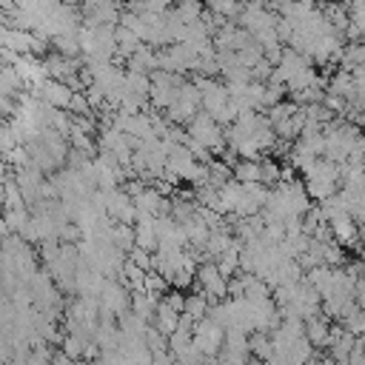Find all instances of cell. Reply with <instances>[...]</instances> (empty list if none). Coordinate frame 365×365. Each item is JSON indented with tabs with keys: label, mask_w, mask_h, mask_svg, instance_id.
Segmentation results:
<instances>
[{
	"label": "cell",
	"mask_w": 365,
	"mask_h": 365,
	"mask_svg": "<svg viewBox=\"0 0 365 365\" xmlns=\"http://www.w3.org/2000/svg\"><path fill=\"white\" fill-rule=\"evenodd\" d=\"M311 208V194L305 188V182L299 180H282L271 188L268 194V202L262 208V217L265 220H291V217H302L305 211Z\"/></svg>",
	"instance_id": "1"
},
{
	"label": "cell",
	"mask_w": 365,
	"mask_h": 365,
	"mask_svg": "<svg viewBox=\"0 0 365 365\" xmlns=\"http://www.w3.org/2000/svg\"><path fill=\"white\" fill-rule=\"evenodd\" d=\"M80 57L86 66H106L117 57V26H83Z\"/></svg>",
	"instance_id": "2"
},
{
	"label": "cell",
	"mask_w": 365,
	"mask_h": 365,
	"mask_svg": "<svg viewBox=\"0 0 365 365\" xmlns=\"http://www.w3.org/2000/svg\"><path fill=\"white\" fill-rule=\"evenodd\" d=\"M302 182L311 194V200L322 202L328 197H334L342 185V165L328 160V157H317L305 171H302Z\"/></svg>",
	"instance_id": "3"
},
{
	"label": "cell",
	"mask_w": 365,
	"mask_h": 365,
	"mask_svg": "<svg viewBox=\"0 0 365 365\" xmlns=\"http://www.w3.org/2000/svg\"><path fill=\"white\" fill-rule=\"evenodd\" d=\"M359 137H362V128L356 123H351L345 117H336L331 125H325V157L342 165L354 154Z\"/></svg>",
	"instance_id": "4"
},
{
	"label": "cell",
	"mask_w": 365,
	"mask_h": 365,
	"mask_svg": "<svg viewBox=\"0 0 365 365\" xmlns=\"http://www.w3.org/2000/svg\"><path fill=\"white\" fill-rule=\"evenodd\" d=\"M202 111V91L197 83H182L174 103L165 108V117L174 123V125H188L197 114Z\"/></svg>",
	"instance_id": "5"
},
{
	"label": "cell",
	"mask_w": 365,
	"mask_h": 365,
	"mask_svg": "<svg viewBox=\"0 0 365 365\" xmlns=\"http://www.w3.org/2000/svg\"><path fill=\"white\" fill-rule=\"evenodd\" d=\"M185 131L197 140V143H202L205 148H211L214 154H222L225 148H228V137H225V125H220L208 111H200L188 125H185Z\"/></svg>",
	"instance_id": "6"
},
{
	"label": "cell",
	"mask_w": 365,
	"mask_h": 365,
	"mask_svg": "<svg viewBox=\"0 0 365 365\" xmlns=\"http://www.w3.org/2000/svg\"><path fill=\"white\" fill-rule=\"evenodd\" d=\"M200 63V51L188 43H171L165 48H160V68L171 71V74H185V71H197Z\"/></svg>",
	"instance_id": "7"
},
{
	"label": "cell",
	"mask_w": 365,
	"mask_h": 365,
	"mask_svg": "<svg viewBox=\"0 0 365 365\" xmlns=\"http://www.w3.org/2000/svg\"><path fill=\"white\" fill-rule=\"evenodd\" d=\"M194 345L197 351L205 356V359H217L222 345H225V328L214 319V317H205L194 325Z\"/></svg>",
	"instance_id": "8"
},
{
	"label": "cell",
	"mask_w": 365,
	"mask_h": 365,
	"mask_svg": "<svg viewBox=\"0 0 365 365\" xmlns=\"http://www.w3.org/2000/svg\"><path fill=\"white\" fill-rule=\"evenodd\" d=\"M182 83H185L182 74H171V71H163V68L151 71V94H148L151 108L154 111H165L174 103V97H177Z\"/></svg>",
	"instance_id": "9"
},
{
	"label": "cell",
	"mask_w": 365,
	"mask_h": 365,
	"mask_svg": "<svg viewBox=\"0 0 365 365\" xmlns=\"http://www.w3.org/2000/svg\"><path fill=\"white\" fill-rule=\"evenodd\" d=\"M100 311L103 317L120 319L125 311H131V288L123 279H106V288L100 294Z\"/></svg>",
	"instance_id": "10"
},
{
	"label": "cell",
	"mask_w": 365,
	"mask_h": 365,
	"mask_svg": "<svg viewBox=\"0 0 365 365\" xmlns=\"http://www.w3.org/2000/svg\"><path fill=\"white\" fill-rule=\"evenodd\" d=\"M86 26H120V0H83L80 6Z\"/></svg>",
	"instance_id": "11"
},
{
	"label": "cell",
	"mask_w": 365,
	"mask_h": 365,
	"mask_svg": "<svg viewBox=\"0 0 365 365\" xmlns=\"http://www.w3.org/2000/svg\"><path fill=\"white\" fill-rule=\"evenodd\" d=\"M197 285L208 294V299L211 302H222V299H228V277L217 268V262L211 259H205V262H200V268H197Z\"/></svg>",
	"instance_id": "12"
},
{
	"label": "cell",
	"mask_w": 365,
	"mask_h": 365,
	"mask_svg": "<svg viewBox=\"0 0 365 365\" xmlns=\"http://www.w3.org/2000/svg\"><path fill=\"white\" fill-rule=\"evenodd\" d=\"M106 214L111 217V222H128V225H134L137 217H140V211L134 205V197L123 185L106 191Z\"/></svg>",
	"instance_id": "13"
},
{
	"label": "cell",
	"mask_w": 365,
	"mask_h": 365,
	"mask_svg": "<svg viewBox=\"0 0 365 365\" xmlns=\"http://www.w3.org/2000/svg\"><path fill=\"white\" fill-rule=\"evenodd\" d=\"M31 88H34V97H40V100H46L48 106L63 108V111H68V106H71V100H74V88H71L68 83H63V80H54V77H46L43 83H37V86H31Z\"/></svg>",
	"instance_id": "14"
},
{
	"label": "cell",
	"mask_w": 365,
	"mask_h": 365,
	"mask_svg": "<svg viewBox=\"0 0 365 365\" xmlns=\"http://www.w3.org/2000/svg\"><path fill=\"white\" fill-rule=\"evenodd\" d=\"M106 279L108 277H103L97 268L83 262L80 271H77V294L74 297H100L103 288H106Z\"/></svg>",
	"instance_id": "15"
},
{
	"label": "cell",
	"mask_w": 365,
	"mask_h": 365,
	"mask_svg": "<svg viewBox=\"0 0 365 365\" xmlns=\"http://www.w3.org/2000/svg\"><path fill=\"white\" fill-rule=\"evenodd\" d=\"M331 334H334L331 317H325L322 311H319V314H314L311 319H305V336L314 342V348H328Z\"/></svg>",
	"instance_id": "16"
},
{
	"label": "cell",
	"mask_w": 365,
	"mask_h": 365,
	"mask_svg": "<svg viewBox=\"0 0 365 365\" xmlns=\"http://www.w3.org/2000/svg\"><path fill=\"white\" fill-rule=\"evenodd\" d=\"M125 68H131V71H145V74L157 71V68H160V48L143 43V46L125 60Z\"/></svg>",
	"instance_id": "17"
},
{
	"label": "cell",
	"mask_w": 365,
	"mask_h": 365,
	"mask_svg": "<svg viewBox=\"0 0 365 365\" xmlns=\"http://www.w3.org/2000/svg\"><path fill=\"white\" fill-rule=\"evenodd\" d=\"M331 225V237L339 242V245H354L359 240V222L351 217V214H342L336 220L328 222Z\"/></svg>",
	"instance_id": "18"
},
{
	"label": "cell",
	"mask_w": 365,
	"mask_h": 365,
	"mask_svg": "<svg viewBox=\"0 0 365 365\" xmlns=\"http://www.w3.org/2000/svg\"><path fill=\"white\" fill-rule=\"evenodd\" d=\"M231 171L237 182H262V157H240L231 165Z\"/></svg>",
	"instance_id": "19"
},
{
	"label": "cell",
	"mask_w": 365,
	"mask_h": 365,
	"mask_svg": "<svg viewBox=\"0 0 365 365\" xmlns=\"http://www.w3.org/2000/svg\"><path fill=\"white\" fill-rule=\"evenodd\" d=\"M180 319H182V311H177L171 302H165V299H160V305H157V314H154V325L165 334V336H171L177 328H180Z\"/></svg>",
	"instance_id": "20"
},
{
	"label": "cell",
	"mask_w": 365,
	"mask_h": 365,
	"mask_svg": "<svg viewBox=\"0 0 365 365\" xmlns=\"http://www.w3.org/2000/svg\"><path fill=\"white\" fill-rule=\"evenodd\" d=\"M208 311H211V299H208V294L200 288V291H191V294H185V308H182V314L185 317H191L194 322H200V319H205L208 317Z\"/></svg>",
	"instance_id": "21"
},
{
	"label": "cell",
	"mask_w": 365,
	"mask_h": 365,
	"mask_svg": "<svg viewBox=\"0 0 365 365\" xmlns=\"http://www.w3.org/2000/svg\"><path fill=\"white\" fill-rule=\"evenodd\" d=\"M108 240L120 248V251H131L134 245H137V231H134V225H128V222H111V228H108Z\"/></svg>",
	"instance_id": "22"
},
{
	"label": "cell",
	"mask_w": 365,
	"mask_h": 365,
	"mask_svg": "<svg viewBox=\"0 0 365 365\" xmlns=\"http://www.w3.org/2000/svg\"><path fill=\"white\" fill-rule=\"evenodd\" d=\"M143 46V40L137 37V31H131L128 26H117V57L125 63L137 48Z\"/></svg>",
	"instance_id": "23"
},
{
	"label": "cell",
	"mask_w": 365,
	"mask_h": 365,
	"mask_svg": "<svg viewBox=\"0 0 365 365\" xmlns=\"http://www.w3.org/2000/svg\"><path fill=\"white\" fill-rule=\"evenodd\" d=\"M157 305H160V297H151L148 291H131V311L140 314L143 319H154L157 314Z\"/></svg>",
	"instance_id": "24"
},
{
	"label": "cell",
	"mask_w": 365,
	"mask_h": 365,
	"mask_svg": "<svg viewBox=\"0 0 365 365\" xmlns=\"http://www.w3.org/2000/svg\"><path fill=\"white\" fill-rule=\"evenodd\" d=\"M251 356L262 359V362H268L274 356V339H271L268 331H254L251 334Z\"/></svg>",
	"instance_id": "25"
},
{
	"label": "cell",
	"mask_w": 365,
	"mask_h": 365,
	"mask_svg": "<svg viewBox=\"0 0 365 365\" xmlns=\"http://www.w3.org/2000/svg\"><path fill=\"white\" fill-rule=\"evenodd\" d=\"M125 91H131L137 97H148L151 94V74L125 68Z\"/></svg>",
	"instance_id": "26"
},
{
	"label": "cell",
	"mask_w": 365,
	"mask_h": 365,
	"mask_svg": "<svg viewBox=\"0 0 365 365\" xmlns=\"http://www.w3.org/2000/svg\"><path fill=\"white\" fill-rule=\"evenodd\" d=\"M91 342V336H83V334H71V331H66V336H63V342H60V351L66 354V356H71V359H83V354H86V345Z\"/></svg>",
	"instance_id": "27"
},
{
	"label": "cell",
	"mask_w": 365,
	"mask_h": 365,
	"mask_svg": "<svg viewBox=\"0 0 365 365\" xmlns=\"http://www.w3.org/2000/svg\"><path fill=\"white\" fill-rule=\"evenodd\" d=\"M205 9L222 20H237L242 11V3L240 0H205Z\"/></svg>",
	"instance_id": "28"
},
{
	"label": "cell",
	"mask_w": 365,
	"mask_h": 365,
	"mask_svg": "<svg viewBox=\"0 0 365 365\" xmlns=\"http://www.w3.org/2000/svg\"><path fill=\"white\" fill-rule=\"evenodd\" d=\"M145 274H148V271H143L140 265H134V262L128 259L125 268H123V274H120V279H123L131 291H143V288H145Z\"/></svg>",
	"instance_id": "29"
},
{
	"label": "cell",
	"mask_w": 365,
	"mask_h": 365,
	"mask_svg": "<svg viewBox=\"0 0 365 365\" xmlns=\"http://www.w3.org/2000/svg\"><path fill=\"white\" fill-rule=\"evenodd\" d=\"M168 288H171V282H168L160 271H148V274H145V288H143V291H148L151 297H160V299H163V297L168 294Z\"/></svg>",
	"instance_id": "30"
},
{
	"label": "cell",
	"mask_w": 365,
	"mask_h": 365,
	"mask_svg": "<svg viewBox=\"0 0 365 365\" xmlns=\"http://www.w3.org/2000/svg\"><path fill=\"white\" fill-rule=\"evenodd\" d=\"M277 182H282V165L271 157H262V185L274 188Z\"/></svg>",
	"instance_id": "31"
},
{
	"label": "cell",
	"mask_w": 365,
	"mask_h": 365,
	"mask_svg": "<svg viewBox=\"0 0 365 365\" xmlns=\"http://www.w3.org/2000/svg\"><path fill=\"white\" fill-rule=\"evenodd\" d=\"M339 325H342L345 331H351L354 336H365V308H354Z\"/></svg>",
	"instance_id": "32"
},
{
	"label": "cell",
	"mask_w": 365,
	"mask_h": 365,
	"mask_svg": "<svg viewBox=\"0 0 365 365\" xmlns=\"http://www.w3.org/2000/svg\"><path fill=\"white\" fill-rule=\"evenodd\" d=\"M171 6L174 0H125V9L131 11H165Z\"/></svg>",
	"instance_id": "33"
},
{
	"label": "cell",
	"mask_w": 365,
	"mask_h": 365,
	"mask_svg": "<svg viewBox=\"0 0 365 365\" xmlns=\"http://www.w3.org/2000/svg\"><path fill=\"white\" fill-rule=\"evenodd\" d=\"M128 259H131L134 265H140L143 271H154V251H145V248L134 245V248L128 251Z\"/></svg>",
	"instance_id": "34"
},
{
	"label": "cell",
	"mask_w": 365,
	"mask_h": 365,
	"mask_svg": "<svg viewBox=\"0 0 365 365\" xmlns=\"http://www.w3.org/2000/svg\"><path fill=\"white\" fill-rule=\"evenodd\" d=\"M68 111H71V114H91V111H94L91 103H88V97H86V91H74V100H71Z\"/></svg>",
	"instance_id": "35"
}]
</instances>
